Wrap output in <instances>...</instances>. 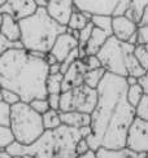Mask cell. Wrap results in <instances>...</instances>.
I'll use <instances>...</instances> for the list:
<instances>
[{
  "label": "cell",
  "instance_id": "cell-1",
  "mask_svg": "<svg viewBox=\"0 0 148 158\" xmlns=\"http://www.w3.org/2000/svg\"><path fill=\"white\" fill-rule=\"evenodd\" d=\"M126 77L107 71L100 82L99 100L91 113V134L87 140L92 149L124 148L127 132L137 118V110L127 100Z\"/></svg>",
  "mask_w": 148,
  "mask_h": 158
},
{
  "label": "cell",
  "instance_id": "cell-2",
  "mask_svg": "<svg viewBox=\"0 0 148 158\" xmlns=\"http://www.w3.org/2000/svg\"><path fill=\"white\" fill-rule=\"evenodd\" d=\"M47 53L26 48H11L0 55V84L2 88L17 92L22 101L48 97L47 79L50 64Z\"/></svg>",
  "mask_w": 148,
  "mask_h": 158
},
{
  "label": "cell",
  "instance_id": "cell-3",
  "mask_svg": "<svg viewBox=\"0 0 148 158\" xmlns=\"http://www.w3.org/2000/svg\"><path fill=\"white\" fill-rule=\"evenodd\" d=\"M91 134V126L82 128L61 124L57 128L46 130L38 140L31 144L15 141L7 147L12 157H38V158H73L77 154V143L79 139Z\"/></svg>",
  "mask_w": 148,
  "mask_h": 158
},
{
  "label": "cell",
  "instance_id": "cell-4",
  "mask_svg": "<svg viewBox=\"0 0 148 158\" xmlns=\"http://www.w3.org/2000/svg\"><path fill=\"white\" fill-rule=\"evenodd\" d=\"M21 42L24 47L33 52H51L60 34L68 31L66 25H61L53 18L46 6H39L34 15L20 19Z\"/></svg>",
  "mask_w": 148,
  "mask_h": 158
},
{
  "label": "cell",
  "instance_id": "cell-5",
  "mask_svg": "<svg viewBox=\"0 0 148 158\" xmlns=\"http://www.w3.org/2000/svg\"><path fill=\"white\" fill-rule=\"evenodd\" d=\"M11 127L16 135V140L22 144L34 143L46 131L43 115L38 113L30 102L22 100L12 105Z\"/></svg>",
  "mask_w": 148,
  "mask_h": 158
},
{
  "label": "cell",
  "instance_id": "cell-6",
  "mask_svg": "<svg viewBox=\"0 0 148 158\" xmlns=\"http://www.w3.org/2000/svg\"><path fill=\"white\" fill-rule=\"evenodd\" d=\"M134 51H135V44L120 40L114 35H111L98 52V56L107 71L118 74L121 77H127L129 73L126 68V58L127 55Z\"/></svg>",
  "mask_w": 148,
  "mask_h": 158
},
{
  "label": "cell",
  "instance_id": "cell-7",
  "mask_svg": "<svg viewBox=\"0 0 148 158\" xmlns=\"http://www.w3.org/2000/svg\"><path fill=\"white\" fill-rule=\"evenodd\" d=\"M99 100L98 88L90 87L89 84L82 83L72 89L61 92L60 98V111L78 110L91 114L96 108Z\"/></svg>",
  "mask_w": 148,
  "mask_h": 158
},
{
  "label": "cell",
  "instance_id": "cell-8",
  "mask_svg": "<svg viewBox=\"0 0 148 158\" xmlns=\"http://www.w3.org/2000/svg\"><path fill=\"white\" fill-rule=\"evenodd\" d=\"M76 9L91 15L120 16L131 6V0H74Z\"/></svg>",
  "mask_w": 148,
  "mask_h": 158
},
{
  "label": "cell",
  "instance_id": "cell-9",
  "mask_svg": "<svg viewBox=\"0 0 148 158\" xmlns=\"http://www.w3.org/2000/svg\"><path fill=\"white\" fill-rule=\"evenodd\" d=\"M126 147L137 153L148 152V121L137 117L127 132Z\"/></svg>",
  "mask_w": 148,
  "mask_h": 158
},
{
  "label": "cell",
  "instance_id": "cell-10",
  "mask_svg": "<svg viewBox=\"0 0 148 158\" xmlns=\"http://www.w3.org/2000/svg\"><path fill=\"white\" fill-rule=\"evenodd\" d=\"M39 6H46L50 15L61 25L68 26L72 13L76 10L74 0H37Z\"/></svg>",
  "mask_w": 148,
  "mask_h": 158
},
{
  "label": "cell",
  "instance_id": "cell-11",
  "mask_svg": "<svg viewBox=\"0 0 148 158\" xmlns=\"http://www.w3.org/2000/svg\"><path fill=\"white\" fill-rule=\"evenodd\" d=\"M78 45H79L78 38L74 36L72 30L69 29L68 31H65V32H63V34L59 35V38L56 39V42H55V44H53V47H52L50 53H52L53 56H55L59 62H63L65 58L69 56L70 52L74 48H77Z\"/></svg>",
  "mask_w": 148,
  "mask_h": 158
},
{
  "label": "cell",
  "instance_id": "cell-12",
  "mask_svg": "<svg viewBox=\"0 0 148 158\" xmlns=\"http://www.w3.org/2000/svg\"><path fill=\"white\" fill-rule=\"evenodd\" d=\"M89 70L86 65V61L85 60H78L76 62H73L69 69L64 73V82H63V91H68V89H72L77 85H81L82 83H85V74L86 71Z\"/></svg>",
  "mask_w": 148,
  "mask_h": 158
},
{
  "label": "cell",
  "instance_id": "cell-13",
  "mask_svg": "<svg viewBox=\"0 0 148 158\" xmlns=\"http://www.w3.org/2000/svg\"><path fill=\"white\" fill-rule=\"evenodd\" d=\"M138 31V22L133 21L125 15L113 16V35L120 40L129 42V39Z\"/></svg>",
  "mask_w": 148,
  "mask_h": 158
},
{
  "label": "cell",
  "instance_id": "cell-14",
  "mask_svg": "<svg viewBox=\"0 0 148 158\" xmlns=\"http://www.w3.org/2000/svg\"><path fill=\"white\" fill-rule=\"evenodd\" d=\"M5 3L9 4L12 16H15L17 19H22L34 15L39 8L37 0H7Z\"/></svg>",
  "mask_w": 148,
  "mask_h": 158
},
{
  "label": "cell",
  "instance_id": "cell-15",
  "mask_svg": "<svg viewBox=\"0 0 148 158\" xmlns=\"http://www.w3.org/2000/svg\"><path fill=\"white\" fill-rule=\"evenodd\" d=\"M2 35L7 36L13 42L21 40V26L20 19L15 16L2 13Z\"/></svg>",
  "mask_w": 148,
  "mask_h": 158
},
{
  "label": "cell",
  "instance_id": "cell-16",
  "mask_svg": "<svg viewBox=\"0 0 148 158\" xmlns=\"http://www.w3.org/2000/svg\"><path fill=\"white\" fill-rule=\"evenodd\" d=\"M61 114L63 124L76 128H82L91 124V114L83 113L78 110H69V111H60Z\"/></svg>",
  "mask_w": 148,
  "mask_h": 158
},
{
  "label": "cell",
  "instance_id": "cell-17",
  "mask_svg": "<svg viewBox=\"0 0 148 158\" xmlns=\"http://www.w3.org/2000/svg\"><path fill=\"white\" fill-rule=\"evenodd\" d=\"M111 35L107 31H104L103 29L95 26L92 30L91 38L89 39V42L86 44V51H87V56L90 55H98V52L100 51V48L105 44V42L108 40V38Z\"/></svg>",
  "mask_w": 148,
  "mask_h": 158
},
{
  "label": "cell",
  "instance_id": "cell-18",
  "mask_svg": "<svg viewBox=\"0 0 148 158\" xmlns=\"http://www.w3.org/2000/svg\"><path fill=\"white\" fill-rule=\"evenodd\" d=\"M98 158H127V157H139V153L134 152L130 148H104L100 147L96 150Z\"/></svg>",
  "mask_w": 148,
  "mask_h": 158
},
{
  "label": "cell",
  "instance_id": "cell-19",
  "mask_svg": "<svg viewBox=\"0 0 148 158\" xmlns=\"http://www.w3.org/2000/svg\"><path fill=\"white\" fill-rule=\"evenodd\" d=\"M105 74H107V69L104 66L96 68V69H89L85 74V83L89 84L90 87L98 88Z\"/></svg>",
  "mask_w": 148,
  "mask_h": 158
},
{
  "label": "cell",
  "instance_id": "cell-20",
  "mask_svg": "<svg viewBox=\"0 0 148 158\" xmlns=\"http://www.w3.org/2000/svg\"><path fill=\"white\" fill-rule=\"evenodd\" d=\"M43 115V123L46 130H53L57 128L63 124L61 121V114H60V110L56 109H50L48 111H46Z\"/></svg>",
  "mask_w": 148,
  "mask_h": 158
},
{
  "label": "cell",
  "instance_id": "cell-21",
  "mask_svg": "<svg viewBox=\"0 0 148 158\" xmlns=\"http://www.w3.org/2000/svg\"><path fill=\"white\" fill-rule=\"evenodd\" d=\"M90 21H91V19L87 17L83 12L76 9V10L72 13V16H70V18H69L68 27H69L70 30H81V29H83Z\"/></svg>",
  "mask_w": 148,
  "mask_h": 158
},
{
  "label": "cell",
  "instance_id": "cell-22",
  "mask_svg": "<svg viewBox=\"0 0 148 158\" xmlns=\"http://www.w3.org/2000/svg\"><path fill=\"white\" fill-rule=\"evenodd\" d=\"M91 22L98 26V27L103 29L109 35H113V16L108 15H92Z\"/></svg>",
  "mask_w": 148,
  "mask_h": 158
},
{
  "label": "cell",
  "instance_id": "cell-23",
  "mask_svg": "<svg viewBox=\"0 0 148 158\" xmlns=\"http://www.w3.org/2000/svg\"><path fill=\"white\" fill-rule=\"evenodd\" d=\"M138 44H148V5L143 10V15L138 22Z\"/></svg>",
  "mask_w": 148,
  "mask_h": 158
},
{
  "label": "cell",
  "instance_id": "cell-24",
  "mask_svg": "<svg viewBox=\"0 0 148 158\" xmlns=\"http://www.w3.org/2000/svg\"><path fill=\"white\" fill-rule=\"evenodd\" d=\"M63 82H64V74H50L47 79V89L48 94H61L63 91Z\"/></svg>",
  "mask_w": 148,
  "mask_h": 158
},
{
  "label": "cell",
  "instance_id": "cell-25",
  "mask_svg": "<svg viewBox=\"0 0 148 158\" xmlns=\"http://www.w3.org/2000/svg\"><path fill=\"white\" fill-rule=\"evenodd\" d=\"M143 96H144V89L139 83L129 85V88H127V100L134 108L138 106V104L140 102Z\"/></svg>",
  "mask_w": 148,
  "mask_h": 158
},
{
  "label": "cell",
  "instance_id": "cell-26",
  "mask_svg": "<svg viewBox=\"0 0 148 158\" xmlns=\"http://www.w3.org/2000/svg\"><path fill=\"white\" fill-rule=\"evenodd\" d=\"M15 141H16V135L13 132L12 127L0 124V149H5Z\"/></svg>",
  "mask_w": 148,
  "mask_h": 158
},
{
  "label": "cell",
  "instance_id": "cell-27",
  "mask_svg": "<svg viewBox=\"0 0 148 158\" xmlns=\"http://www.w3.org/2000/svg\"><path fill=\"white\" fill-rule=\"evenodd\" d=\"M12 121V105L2 100L0 102V124L2 126H11Z\"/></svg>",
  "mask_w": 148,
  "mask_h": 158
},
{
  "label": "cell",
  "instance_id": "cell-28",
  "mask_svg": "<svg viewBox=\"0 0 148 158\" xmlns=\"http://www.w3.org/2000/svg\"><path fill=\"white\" fill-rule=\"evenodd\" d=\"M134 53H135L140 65H142L146 70H148V49L146 47V44H137Z\"/></svg>",
  "mask_w": 148,
  "mask_h": 158
},
{
  "label": "cell",
  "instance_id": "cell-29",
  "mask_svg": "<svg viewBox=\"0 0 148 158\" xmlns=\"http://www.w3.org/2000/svg\"><path fill=\"white\" fill-rule=\"evenodd\" d=\"M2 100L5 101V102H8V104H11V105H15V104L21 101L22 98L15 91L8 89V88H2Z\"/></svg>",
  "mask_w": 148,
  "mask_h": 158
},
{
  "label": "cell",
  "instance_id": "cell-30",
  "mask_svg": "<svg viewBox=\"0 0 148 158\" xmlns=\"http://www.w3.org/2000/svg\"><path fill=\"white\" fill-rule=\"evenodd\" d=\"M30 105L40 114H44L46 111H48L51 109L48 98H47V97L46 98H34V100L30 101Z\"/></svg>",
  "mask_w": 148,
  "mask_h": 158
},
{
  "label": "cell",
  "instance_id": "cell-31",
  "mask_svg": "<svg viewBox=\"0 0 148 158\" xmlns=\"http://www.w3.org/2000/svg\"><path fill=\"white\" fill-rule=\"evenodd\" d=\"M135 110H137V117L148 121V95L147 94H144V96L142 97V100L138 104Z\"/></svg>",
  "mask_w": 148,
  "mask_h": 158
},
{
  "label": "cell",
  "instance_id": "cell-32",
  "mask_svg": "<svg viewBox=\"0 0 148 158\" xmlns=\"http://www.w3.org/2000/svg\"><path fill=\"white\" fill-rule=\"evenodd\" d=\"M94 27H95V25H94V23L90 21L83 29L79 30V45H86V44H87L89 39L91 38V34H92Z\"/></svg>",
  "mask_w": 148,
  "mask_h": 158
},
{
  "label": "cell",
  "instance_id": "cell-33",
  "mask_svg": "<svg viewBox=\"0 0 148 158\" xmlns=\"http://www.w3.org/2000/svg\"><path fill=\"white\" fill-rule=\"evenodd\" d=\"M147 5H148V0H131V8L135 10V13H137L138 22H139L140 17H142L143 10L146 9Z\"/></svg>",
  "mask_w": 148,
  "mask_h": 158
},
{
  "label": "cell",
  "instance_id": "cell-34",
  "mask_svg": "<svg viewBox=\"0 0 148 158\" xmlns=\"http://www.w3.org/2000/svg\"><path fill=\"white\" fill-rule=\"evenodd\" d=\"M85 61H86V65H87V68L89 69H96V68H102L103 66V64H102V61H100V58H99L98 55L87 56L85 58Z\"/></svg>",
  "mask_w": 148,
  "mask_h": 158
},
{
  "label": "cell",
  "instance_id": "cell-35",
  "mask_svg": "<svg viewBox=\"0 0 148 158\" xmlns=\"http://www.w3.org/2000/svg\"><path fill=\"white\" fill-rule=\"evenodd\" d=\"M91 147L89 144V140H87V136L86 137H82V139H79V141L77 143V154L78 157H81L85 152H87Z\"/></svg>",
  "mask_w": 148,
  "mask_h": 158
},
{
  "label": "cell",
  "instance_id": "cell-36",
  "mask_svg": "<svg viewBox=\"0 0 148 158\" xmlns=\"http://www.w3.org/2000/svg\"><path fill=\"white\" fill-rule=\"evenodd\" d=\"M48 102L51 109L60 110V98H61V94H48Z\"/></svg>",
  "mask_w": 148,
  "mask_h": 158
},
{
  "label": "cell",
  "instance_id": "cell-37",
  "mask_svg": "<svg viewBox=\"0 0 148 158\" xmlns=\"http://www.w3.org/2000/svg\"><path fill=\"white\" fill-rule=\"evenodd\" d=\"M139 84L143 87L144 94L148 95V70L146 71V74H144V75H142V77L139 78Z\"/></svg>",
  "mask_w": 148,
  "mask_h": 158
},
{
  "label": "cell",
  "instance_id": "cell-38",
  "mask_svg": "<svg viewBox=\"0 0 148 158\" xmlns=\"http://www.w3.org/2000/svg\"><path fill=\"white\" fill-rule=\"evenodd\" d=\"M57 73H61V62L50 65V74H57Z\"/></svg>",
  "mask_w": 148,
  "mask_h": 158
},
{
  "label": "cell",
  "instance_id": "cell-39",
  "mask_svg": "<svg viewBox=\"0 0 148 158\" xmlns=\"http://www.w3.org/2000/svg\"><path fill=\"white\" fill-rule=\"evenodd\" d=\"M81 157H82V158H95V157H98V154H96V150L95 149L90 148L87 152H85Z\"/></svg>",
  "mask_w": 148,
  "mask_h": 158
},
{
  "label": "cell",
  "instance_id": "cell-40",
  "mask_svg": "<svg viewBox=\"0 0 148 158\" xmlns=\"http://www.w3.org/2000/svg\"><path fill=\"white\" fill-rule=\"evenodd\" d=\"M126 79H127V83H129V85H133V84L139 83V78H137V77L127 75V77H126Z\"/></svg>",
  "mask_w": 148,
  "mask_h": 158
},
{
  "label": "cell",
  "instance_id": "cell-41",
  "mask_svg": "<svg viewBox=\"0 0 148 158\" xmlns=\"http://www.w3.org/2000/svg\"><path fill=\"white\" fill-rule=\"evenodd\" d=\"M5 2H7V0H0V4H4Z\"/></svg>",
  "mask_w": 148,
  "mask_h": 158
}]
</instances>
